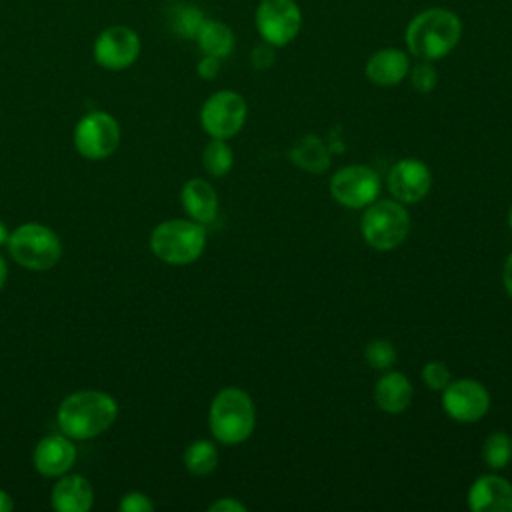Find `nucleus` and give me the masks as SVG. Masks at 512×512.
I'll use <instances>...</instances> for the list:
<instances>
[{"label":"nucleus","mask_w":512,"mask_h":512,"mask_svg":"<svg viewBox=\"0 0 512 512\" xmlns=\"http://www.w3.org/2000/svg\"><path fill=\"white\" fill-rule=\"evenodd\" d=\"M462 38V20L448 8H426L406 26L408 52L418 60H440L448 56Z\"/></svg>","instance_id":"obj_1"},{"label":"nucleus","mask_w":512,"mask_h":512,"mask_svg":"<svg viewBox=\"0 0 512 512\" xmlns=\"http://www.w3.org/2000/svg\"><path fill=\"white\" fill-rule=\"evenodd\" d=\"M118 416L116 400L100 390H80L58 406V428L74 440H88L112 426Z\"/></svg>","instance_id":"obj_2"},{"label":"nucleus","mask_w":512,"mask_h":512,"mask_svg":"<svg viewBox=\"0 0 512 512\" xmlns=\"http://www.w3.org/2000/svg\"><path fill=\"white\" fill-rule=\"evenodd\" d=\"M208 424L212 436L222 444L234 446L248 440L256 426V408L250 394L234 386L220 390L210 404Z\"/></svg>","instance_id":"obj_3"},{"label":"nucleus","mask_w":512,"mask_h":512,"mask_svg":"<svg viewBox=\"0 0 512 512\" xmlns=\"http://www.w3.org/2000/svg\"><path fill=\"white\" fill-rule=\"evenodd\" d=\"M150 248L162 262L184 266L198 260L206 248L204 224L194 220H166L160 222L150 236Z\"/></svg>","instance_id":"obj_4"},{"label":"nucleus","mask_w":512,"mask_h":512,"mask_svg":"<svg viewBox=\"0 0 512 512\" xmlns=\"http://www.w3.org/2000/svg\"><path fill=\"white\" fill-rule=\"evenodd\" d=\"M360 228L368 246L394 250L410 232V214L398 200H374L366 206Z\"/></svg>","instance_id":"obj_5"},{"label":"nucleus","mask_w":512,"mask_h":512,"mask_svg":"<svg viewBox=\"0 0 512 512\" xmlns=\"http://www.w3.org/2000/svg\"><path fill=\"white\" fill-rule=\"evenodd\" d=\"M10 256L28 270H48L62 256L60 238L46 226L38 222H28L18 226L8 236Z\"/></svg>","instance_id":"obj_6"},{"label":"nucleus","mask_w":512,"mask_h":512,"mask_svg":"<svg viewBox=\"0 0 512 512\" xmlns=\"http://www.w3.org/2000/svg\"><path fill=\"white\" fill-rule=\"evenodd\" d=\"M254 20L260 38L274 48L290 44L302 28V12L294 0H260Z\"/></svg>","instance_id":"obj_7"},{"label":"nucleus","mask_w":512,"mask_h":512,"mask_svg":"<svg viewBox=\"0 0 512 512\" xmlns=\"http://www.w3.org/2000/svg\"><path fill=\"white\" fill-rule=\"evenodd\" d=\"M246 100L234 90L214 92L200 110V122L206 134L212 138H232L246 122Z\"/></svg>","instance_id":"obj_8"},{"label":"nucleus","mask_w":512,"mask_h":512,"mask_svg":"<svg viewBox=\"0 0 512 512\" xmlns=\"http://www.w3.org/2000/svg\"><path fill=\"white\" fill-rule=\"evenodd\" d=\"M120 142L118 122L100 110L88 112L80 118L74 128V146L76 150L90 160H102L110 156Z\"/></svg>","instance_id":"obj_9"},{"label":"nucleus","mask_w":512,"mask_h":512,"mask_svg":"<svg viewBox=\"0 0 512 512\" xmlns=\"http://www.w3.org/2000/svg\"><path fill=\"white\" fill-rule=\"evenodd\" d=\"M332 198L344 208H366L380 194L378 174L362 164H352L340 168L330 180Z\"/></svg>","instance_id":"obj_10"},{"label":"nucleus","mask_w":512,"mask_h":512,"mask_svg":"<svg viewBox=\"0 0 512 512\" xmlns=\"http://www.w3.org/2000/svg\"><path fill=\"white\" fill-rule=\"evenodd\" d=\"M442 406L456 422H478L490 408V394L478 380L458 378L442 390Z\"/></svg>","instance_id":"obj_11"},{"label":"nucleus","mask_w":512,"mask_h":512,"mask_svg":"<svg viewBox=\"0 0 512 512\" xmlns=\"http://www.w3.org/2000/svg\"><path fill=\"white\" fill-rule=\"evenodd\" d=\"M94 60L106 70H124L136 62L140 54V36L122 24L104 28L92 48Z\"/></svg>","instance_id":"obj_12"},{"label":"nucleus","mask_w":512,"mask_h":512,"mask_svg":"<svg viewBox=\"0 0 512 512\" xmlns=\"http://www.w3.org/2000/svg\"><path fill=\"white\" fill-rule=\"evenodd\" d=\"M432 186L430 168L418 158L398 160L388 174V190L402 204L420 202Z\"/></svg>","instance_id":"obj_13"},{"label":"nucleus","mask_w":512,"mask_h":512,"mask_svg":"<svg viewBox=\"0 0 512 512\" xmlns=\"http://www.w3.org/2000/svg\"><path fill=\"white\" fill-rule=\"evenodd\" d=\"M466 504L474 512H512V484L498 474H482L470 486Z\"/></svg>","instance_id":"obj_14"},{"label":"nucleus","mask_w":512,"mask_h":512,"mask_svg":"<svg viewBox=\"0 0 512 512\" xmlns=\"http://www.w3.org/2000/svg\"><path fill=\"white\" fill-rule=\"evenodd\" d=\"M34 466L42 476L56 478L66 474L76 462V448L66 434H50L34 448Z\"/></svg>","instance_id":"obj_15"},{"label":"nucleus","mask_w":512,"mask_h":512,"mask_svg":"<svg viewBox=\"0 0 512 512\" xmlns=\"http://www.w3.org/2000/svg\"><path fill=\"white\" fill-rule=\"evenodd\" d=\"M410 72L408 54L398 48L376 50L366 62V76L376 86H396Z\"/></svg>","instance_id":"obj_16"},{"label":"nucleus","mask_w":512,"mask_h":512,"mask_svg":"<svg viewBox=\"0 0 512 512\" xmlns=\"http://www.w3.org/2000/svg\"><path fill=\"white\" fill-rule=\"evenodd\" d=\"M94 504L92 484L84 476H64L52 488V506L58 512H88Z\"/></svg>","instance_id":"obj_17"},{"label":"nucleus","mask_w":512,"mask_h":512,"mask_svg":"<svg viewBox=\"0 0 512 512\" xmlns=\"http://www.w3.org/2000/svg\"><path fill=\"white\" fill-rule=\"evenodd\" d=\"M182 206L190 220L200 222V224H210L216 218L218 212V196L214 188L202 180V178H192L182 186L180 192Z\"/></svg>","instance_id":"obj_18"},{"label":"nucleus","mask_w":512,"mask_h":512,"mask_svg":"<svg viewBox=\"0 0 512 512\" xmlns=\"http://www.w3.org/2000/svg\"><path fill=\"white\" fill-rule=\"evenodd\" d=\"M412 384L402 372H386L374 388V400L378 408L388 414L404 412L412 402Z\"/></svg>","instance_id":"obj_19"},{"label":"nucleus","mask_w":512,"mask_h":512,"mask_svg":"<svg viewBox=\"0 0 512 512\" xmlns=\"http://www.w3.org/2000/svg\"><path fill=\"white\" fill-rule=\"evenodd\" d=\"M290 160L298 168L312 172V174H322L330 166V148L326 142L314 134H308L300 138L292 150H290Z\"/></svg>","instance_id":"obj_20"},{"label":"nucleus","mask_w":512,"mask_h":512,"mask_svg":"<svg viewBox=\"0 0 512 512\" xmlns=\"http://www.w3.org/2000/svg\"><path fill=\"white\" fill-rule=\"evenodd\" d=\"M198 48L202 50V54L208 56H216V58H226L232 50H234V32L230 26H226L220 20H212L206 18V22L202 24L198 36H196Z\"/></svg>","instance_id":"obj_21"},{"label":"nucleus","mask_w":512,"mask_h":512,"mask_svg":"<svg viewBox=\"0 0 512 512\" xmlns=\"http://www.w3.org/2000/svg\"><path fill=\"white\" fill-rule=\"evenodd\" d=\"M204 22H206V14L196 4L176 2L170 8V28L176 36L184 40H196Z\"/></svg>","instance_id":"obj_22"},{"label":"nucleus","mask_w":512,"mask_h":512,"mask_svg":"<svg viewBox=\"0 0 512 512\" xmlns=\"http://www.w3.org/2000/svg\"><path fill=\"white\" fill-rule=\"evenodd\" d=\"M218 464V450L210 440H196L184 452V466L194 476L210 474Z\"/></svg>","instance_id":"obj_23"},{"label":"nucleus","mask_w":512,"mask_h":512,"mask_svg":"<svg viewBox=\"0 0 512 512\" xmlns=\"http://www.w3.org/2000/svg\"><path fill=\"white\" fill-rule=\"evenodd\" d=\"M482 460L492 470L506 468L512 460V438L502 430L492 432L482 444Z\"/></svg>","instance_id":"obj_24"},{"label":"nucleus","mask_w":512,"mask_h":512,"mask_svg":"<svg viewBox=\"0 0 512 512\" xmlns=\"http://www.w3.org/2000/svg\"><path fill=\"white\" fill-rule=\"evenodd\" d=\"M202 164L210 176H226L234 164L232 148L226 144V140L212 138V142H208L202 152Z\"/></svg>","instance_id":"obj_25"},{"label":"nucleus","mask_w":512,"mask_h":512,"mask_svg":"<svg viewBox=\"0 0 512 512\" xmlns=\"http://www.w3.org/2000/svg\"><path fill=\"white\" fill-rule=\"evenodd\" d=\"M364 356L374 370H388L396 362V348L388 340H370Z\"/></svg>","instance_id":"obj_26"},{"label":"nucleus","mask_w":512,"mask_h":512,"mask_svg":"<svg viewBox=\"0 0 512 512\" xmlns=\"http://www.w3.org/2000/svg\"><path fill=\"white\" fill-rule=\"evenodd\" d=\"M410 84L420 94H430L438 84V70L430 60H420L410 70Z\"/></svg>","instance_id":"obj_27"},{"label":"nucleus","mask_w":512,"mask_h":512,"mask_svg":"<svg viewBox=\"0 0 512 512\" xmlns=\"http://www.w3.org/2000/svg\"><path fill=\"white\" fill-rule=\"evenodd\" d=\"M422 380H424V384L430 388V390H444L448 384H450V380H452V374H450V368L444 364V362H440V360H432V362H428V364H424V368H422Z\"/></svg>","instance_id":"obj_28"},{"label":"nucleus","mask_w":512,"mask_h":512,"mask_svg":"<svg viewBox=\"0 0 512 512\" xmlns=\"http://www.w3.org/2000/svg\"><path fill=\"white\" fill-rule=\"evenodd\" d=\"M120 512H152V500L142 492H126L118 504Z\"/></svg>","instance_id":"obj_29"},{"label":"nucleus","mask_w":512,"mask_h":512,"mask_svg":"<svg viewBox=\"0 0 512 512\" xmlns=\"http://www.w3.org/2000/svg\"><path fill=\"white\" fill-rule=\"evenodd\" d=\"M276 60V52H274V46L268 44V42H260L258 46H254L252 54H250V62L256 70H268Z\"/></svg>","instance_id":"obj_30"},{"label":"nucleus","mask_w":512,"mask_h":512,"mask_svg":"<svg viewBox=\"0 0 512 512\" xmlns=\"http://www.w3.org/2000/svg\"><path fill=\"white\" fill-rule=\"evenodd\" d=\"M196 72H198V76H200V78H204V80H212V78H216V76L220 74V58L204 54V56L200 58L198 66H196Z\"/></svg>","instance_id":"obj_31"},{"label":"nucleus","mask_w":512,"mask_h":512,"mask_svg":"<svg viewBox=\"0 0 512 512\" xmlns=\"http://www.w3.org/2000/svg\"><path fill=\"white\" fill-rule=\"evenodd\" d=\"M210 512H244L246 506L236 498H220L208 506Z\"/></svg>","instance_id":"obj_32"},{"label":"nucleus","mask_w":512,"mask_h":512,"mask_svg":"<svg viewBox=\"0 0 512 512\" xmlns=\"http://www.w3.org/2000/svg\"><path fill=\"white\" fill-rule=\"evenodd\" d=\"M502 282H504V288L508 292V296L512 298V252L510 256L506 258L504 262V272H502Z\"/></svg>","instance_id":"obj_33"},{"label":"nucleus","mask_w":512,"mask_h":512,"mask_svg":"<svg viewBox=\"0 0 512 512\" xmlns=\"http://www.w3.org/2000/svg\"><path fill=\"white\" fill-rule=\"evenodd\" d=\"M14 508V500L6 490H0V512H10Z\"/></svg>","instance_id":"obj_34"},{"label":"nucleus","mask_w":512,"mask_h":512,"mask_svg":"<svg viewBox=\"0 0 512 512\" xmlns=\"http://www.w3.org/2000/svg\"><path fill=\"white\" fill-rule=\"evenodd\" d=\"M6 272H8L6 262H4V258L0 256V288H2V286H4V282H6Z\"/></svg>","instance_id":"obj_35"},{"label":"nucleus","mask_w":512,"mask_h":512,"mask_svg":"<svg viewBox=\"0 0 512 512\" xmlns=\"http://www.w3.org/2000/svg\"><path fill=\"white\" fill-rule=\"evenodd\" d=\"M8 236H10V234H8L6 226H4V222L0 220V246H2L4 242H8Z\"/></svg>","instance_id":"obj_36"},{"label":"nucleus","mask_w":512,"mask_h":512,"mask_svg":"<svg viewBox=\"0 0 512 512\" xmlns=\"http://www.w3.org/2000/svg\"><path fill=\"white\" fill-rule=\"evenodd\" d=\"M508 222H510V228H512V208H510V216H508Z\"/></svg>","instance_id":"obj_37"}]
</instances>
